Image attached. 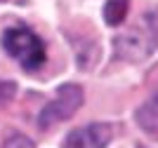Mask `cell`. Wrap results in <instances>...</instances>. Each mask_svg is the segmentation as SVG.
I'll return each instance as SVG.
<instances>
[{"mask_svg":"<svg viewBox=\"0 0 158 148\" xmlns=\"http://www.w3.org/2000/svg\"><path fill=\"white\" fill-rule=\"evenodd\" d=\"M127 5H130V0H106L104 5V21L109 26H118L123 24L127 14Z\"/></svg>","mask_w":158,"mask_h":148,"instance_id":"obj_5","label":"cell"},{"mask_svg":"<svg viewBox=\"0 0 158 148\" xmlns=\"http://www.w3.org/2000/svg\"><path fill=\"white\" fill-rule=\"evenodd\" d=\"M5 148H33V143H31V139H26V136L14 134V136H10L5 141Z\"/></svg>","mask_w":158,"mask_h":148,"instance_id":"obj_6","label":"cell"},{"mask_svg":"<svg viewBox=\"0 0 158 148\" xmlns=\"http://www.w3.org/2000/svg\"><path fill=\"white\" fill-rule=\"evenodd\" d=\"M2 47L10 57H14L26 71H35L45 64V47L35 33L26 28H7L2 33Z\"/></svg>","mask_w":158,"mask_h":148,"instance_id":"obj_1","label":"cell"},{"mask_svg":"<svg viewBox=\"0 0 158 148\" xmlns=\"http://www.w3.org/2000/svg\"><path fill=\"white\" fill-rule=\"evenodd\" d=\"M111 141L109 125L94 122L87 127H78L64 139V148H106Z\"/></svg>","mask_w":158,"mask_h":148,"instance_id":"obj_3","label":"cell"},{"mask_svg":"<svg viewBox=\"0 0 158 148\" xmlns=\"http://www.w3.org/2000/svg\"><path fill=\"white\" fill-rule=\"evenodd\" d=\"M80 103H83V90H80L78 85H64V87H59L57 97L40 110L38 125L43 129H47V127H52V125L61 122V120H69L80 108Z\"/></svg>","mask_w":158,"mask_h":148,"instance_id":"obj_2","label":"cell"},{"mask_svg":"<svg viewBox=\"0 0 158 148\" xmlns=\"http://www.w3.org/2000/svg\"><path fill=\"white\" fill-rule=\"evenodd\" d=\"M137 125L149 136H158V92L149 97L137 110Z\"/></svg>","mask_w":158,"mask_h":148,"instance_id":"obj_4","label":"cell"}]
</instances>
